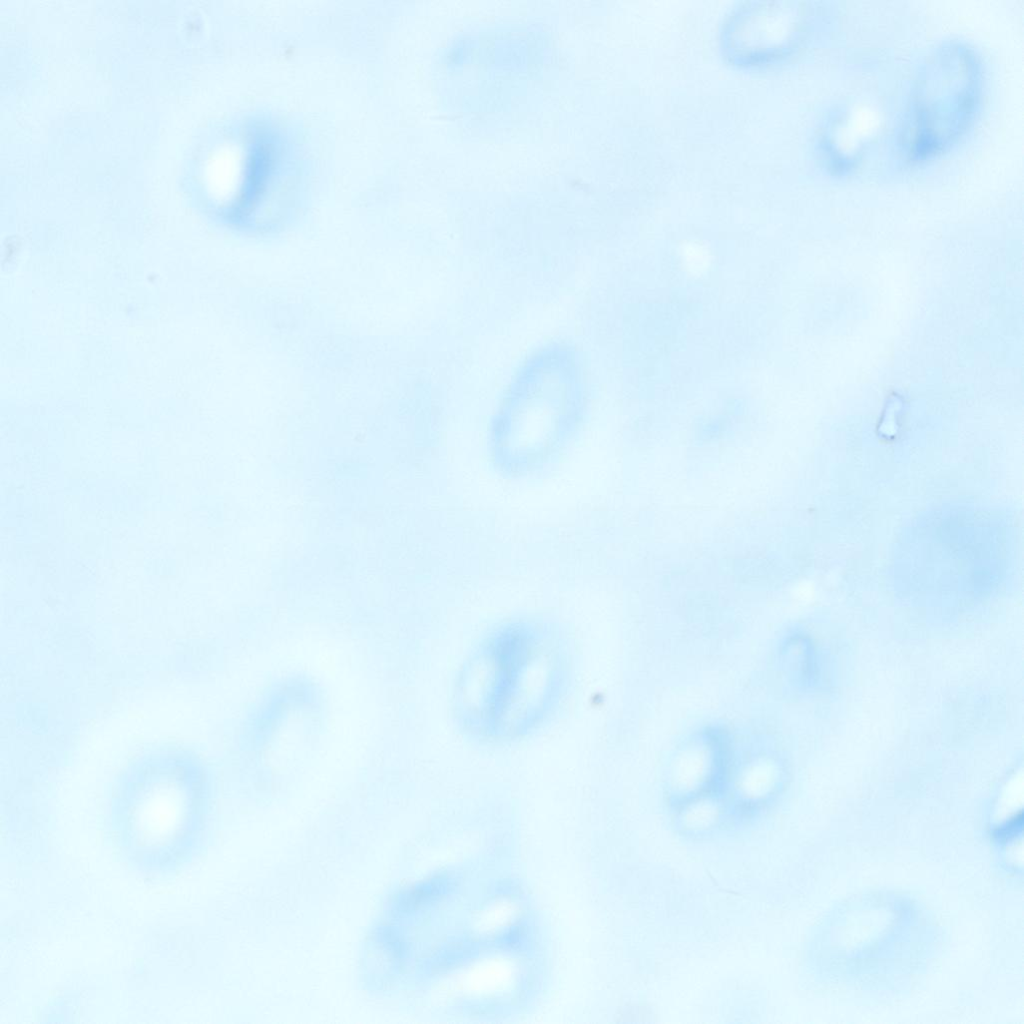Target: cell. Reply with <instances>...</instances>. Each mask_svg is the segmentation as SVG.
<instances>
[{"instance_id": "6da1fadb", "label": "cell", "mask_w": 1024, "mask_h": 1024, "mask_svg": "<svg viewBox=\"0 0 1024 1024\" xmlns=\"http://www.w3.org/2000/svg\"><path fill=\"white\" fill-rule=\"evenodd\" d=\"M981 84L980 63L966 45L947 43L927 57L910 102L906 148L912 160L944 152L966 132L979 106Z\"/></svg>"}]
</instances>
